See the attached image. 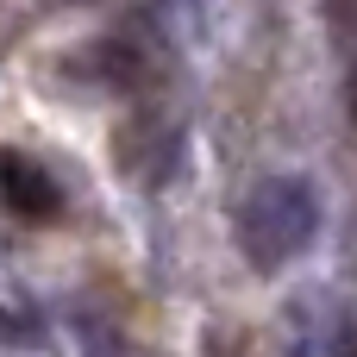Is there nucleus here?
<instances>
[{
  "label": "nucleus",
  "instance_id": "f257e3e1",
  "mask_svg": "<svg viewBox=\"0 0 357 357\" xmlns=\"http://www.w3.org/2000/svg\"><path fill=\"white\" fill-rule=\"evenodd\" d=\"M320 232V201L301 176H270L245 207H238V251L257 270H282L295 264Z\"/></svg>",
  "mask_w": 357,
  "mask_h": 357
},
{
  "label": "nucleus",
  "instance_id": "7ed1b4c3",
  "mask_svg": "<svg viewBox=\"0 0 357 357\" xmlns=\"http://www.w3.org/2000/svg\"><path fill=\"white\" fill-rule=\"evenodd\" d=\"M333 357H357V320H339V333H333Z\"/></svg>",
  "mask_w": 357,
  "mask_h": 357
},
{
  "label": "nucleus",
  "instance_id": "39448f33",
  "mask_svg": "<svg viewBox=\"0 0 357 357\" xmlns=\"http://www.w3.org/2000/svg\"><path fill=\"white\" fill-rule=\"evenodd\" d=\"M63 6H88V0H63Z\"/></svg>",
  "mask_w": 357,
  "mask_h": 357
},
{
  "label": "nucleus",
  "instance_id": "20e7f679",
  "mask_svg": "<svg viewBox=\"0 0 357 357\" xmlns=\"http://www.w3.org/2000/svg\"><path fill=\"white\" fill-rule=\"evenodd\" d=\"M345 113H351V126H357V63H351V82H345Z\"/></svg>",
  "mask_w": 357,
  "mask_h": 357
},
{
  "label": "nucleus",
  "instance_id": "f03ea898",
  "mask_svg": "<svg viewBox=\"0 0 357 357\" xmlns=\"http://www.w3.org/2000/svg\"><path fill=\"white\" fill-rule=\"evenodd\" d=\"M0 201L25 220H50L63 207V188L50 182V169L25 151H0Z\"/></svg>",
  "mask_w": 357,
  "mask_h": 357
}]
</instances>
